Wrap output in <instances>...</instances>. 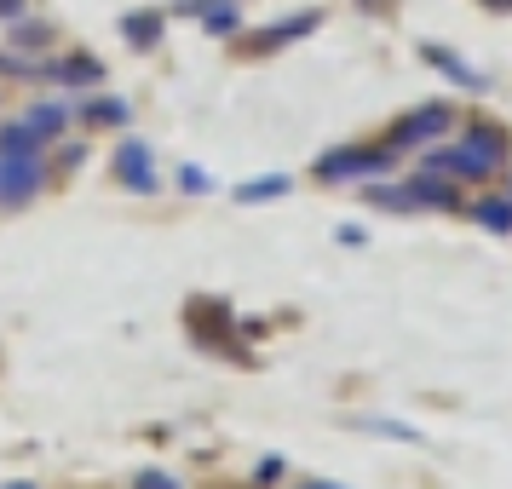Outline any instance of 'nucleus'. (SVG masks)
Wrapping results in <instances>:
<instances>
[{
    "instance_id": "f257e3e1",
    "label": "nucleus",
    "mask_w": 512,
    "mask_h": 489,
    "mask_svg": "<svg viewBox=\"0 0 512 489\" xmlns=\"http://www.w3.org/2000/svg\"><path fill=\"white\" fill-rule=\"evenodd\" d=\"M507 156H512L507 133H501L495 121H472L466 139L455 144V150H438L432 167H438V173H455V179H489L495 167H507Z\"/></svg>"
},
{
    "instance_id": "f03ea898",
    "label": "nucleus",
    "mask_w": 512,
    "mask_h": 489,
    "mask_svg": "<svg viewBox=\"0 0 512 489\" xmlns=\"http://www.w3.org/2000/svg\"><path fill=\"white\" fill-rule=\"evenodd\" d=\"M392 144H351V150H328L323 162H317V179L328 185H340V179H369L380 167H392Z\"/></svg>"
},
{
    "instance_id": "7ed1b4c3",
    "label": "nucleus",
    "mask_w": 512,
    "mask_h": 489,
    "mask_svg": "<svg viewBox=\"0 0 512 489\" xmlns=\"http://www.w3.org/2000/svg\"><path fill=\"white\" fill-rule=\"evenodd\" d=\"M449 127H455V110H449V104H426V110H409L403 121H392L386 144H392V150H409V144H432V139H443Z\"/></svg>"
},
{
    "instance_id": "20e7f679",
    "label": "nucleus",
    "mask_w": 512,
    "mask_h": 489,
    "mask_svg": "<svg viewBox=\"0 0 512 489\" xmlns=\"http://www.w3.org/2000/svg\"><path fill=\"white\" fill-rule=\"evenodd\" d=\"M41 185H47L41 156H0V208H24Z\"/></svg>"
},
{
    "instance_id": "39448f33",
    "label": "nucleus",
    "mask_w": 512,
    "mask_h": 489,
    "mask_svg": "<svg viewBox=\"0 0 512 489\" xmlns=\"http://www.w3.org/2000/svg\"><path fill=\"white\" fill-rule=\"evenodd\" d=\"M185 317H190V328H196V340H202L208 351H236L231 340H219L225 328H236V323H231V311H225L219 300H190V311H185Z\"/></svg>"
},
{
    "instance_id": "423d86ee",
    "label": "nucleus",
    "mask_w": 512,
    "mask_h": 489,
    "mask_svg": "<svg viewBox=\"0 0 512 489\" xmlns=\"http://www.w3.org/2000/svg\"><path fill=\"white\" fill-rule=\"evenodd\" d=\"M116 179L127 190H139V196H150V190H156V162H150V150H144L139 139H127L116 150Z\"/></svg>"
},
{
    "instance_id": "0eeeda50",
    "label": "nucleus",
    "mask_w": 512,
    "mask_h": 489,
    "mask_svg": "<svg viewBox=\"0 0 512 489\" xmlns=\"http://www.w3.org/2000/svg\"><path fill=\"white\" fill-rule=\"evenodd\" d=\"M403 196H409V208H461V196H455V185L443 173H415Z\"/></svg>"
},
{
    "instance_id": "6e6552de",
    "label": "nucleus",
    "mask_w": 512,
    "mask_h": 489,
    "mask_svg": "<svg viewBox=\"0 0 512 489\" xmlns=\"http://www.w3.org/2000/svg\"><path fill=\"white\" fill-rule=\"evenodd\" d=\"M311 29H317V12H305V18H294V24H277V29H265V35H254V47H248V52H277L282 41L311 35Z\"/></svg>"
},
{
    "instance_id": "1a4fd4ad",
    "label": "nucleus",
    "mask_w": 512,
    "mask_h": 489,
    "mask_svg": "<svg viewBox=\"0 0 512 489\" xmlns=\"http://www.w3.org/2000/svg\"><path fill=\"white\" fill-rule=\"evenodd\" d=\"M0 156H41V133L18 121V127H0Z\"/></svg>"
},
{
    "instance_id": "9d476101",
    "label": "nucleus",
    "mask_w": 512,
    "mask_h": 489,
    "mask_svg": "<svg viewBox=\"0 0 512 489\" xmlns=\"http://www.w3.org/2000/svg\"><path fill=\"white\" fill-rule=\"evenodd\" d=\"M472 219L484 231H512V202L507 196H489V202H472Z\"/></svg>"
},
{
    "instance_id": "9b49d317",
    "label": "nucleus",
    "mask_w": 512,
    "mask_h": 489,
    "mask_svg": "<svg viewBox=\"0 0 512 489\" xmlns=\"http://www.w3.org/2000/svg\"><path fill=\"white\" fill-rule=\"evenodd\" d=\"M121 29H127L133 47H156L162 41V18L156 12H133V18H121Z\"/></svg>"
},
{
    "instance_id": "f8f14e48",
    "label": "nucleus",
    "mask_w": 512,
    "mask_h": 489,
    "mask_svg": "<svg viewBox=\"0 0 512 489\" xmlns=\"http://www.w3.org/2000/svg\"><path fill=\"white\" fill-rule=\"evenodd\" d=\"M277 196H288V179H282V173H265V179L236 190V202H277Z\"/></svg>"
},
{
    "instance_id": "ddd939ff",
    "label": "nucleus",
    "mask_w": 512,
    "mask_h": 489,
    "mask_svg": "<svg viewBox=\"0 0 512 489\" xmlns=\"http://www.w3.org/2000/svg\"><path fill=\"white\" fill-rule=\"evenodd\" d=\"M52 75H58V81H70V87H87V81H98L104 70H98L93 58H64V64H58Z\"/></svg>"
},
{
    "instance_id": "4468645a",
    "label": "nucleus",
    "mask_w": 512,
    "mask_h": 489,
    "mask_svg": "<svg viewBox=\"0 0 512 489\" xmlns=\"http://www.w3.org/2000/svg\"><path fill=\"white\" fill-rule=\"evenodd\" d=\"M426 58H432V64H438V70L449 75V81H461V87H484L478 75L466 70V64H455V58H449V52H443V47H426Z\"/></svg>"
},
{
    "instance_id": "2eb2a0df",
    "label": "nucleus",
    "mask_w": 512,
    "mask_h": 489,
    "mask_svg": "<svg viewBox=\"0 0 512 489\" xmlns=\"http://www.w3.org/2000/svg\"><path fill=\"white\" fill-rule=\"evenodd\" d=\"M87 121H104V127H116V121H127V104H116V98H93V104H87Z\"/></svg>"
},
{
    "instance_id": "dca6fc26",
    "label": "nucleus",
    "mask_w": 512,
    "mask_h": 489,
    "mask_svg": "<svg viewBox=\"0 0 512 489\" xmlns=\"http://www.w3.org/2000/svg\"><path fill=\"white\" fill-rule=\"evenodd\" d=\"M29 127H35V133H58V127H64V104H35V110H29Z\"/></svg>"
},
{
    "instance_id": "f3484780",
    "label": "nucleus",
    "mask_w": 512,
    "mask_h": 489,
    "mask_svg": "<svg viewBox=\"0 0 512 489\" xmlns=\"http://www.w3.org/2000/svg\"><path fill=\"white\" fill-rule=\"evenodd\" d=\"M179 185H185L190 196H202V190H208V173H202V167H185V173H179Z\"/></svg>"
},
{
    "instance_id": "a211bd4d",
    "label": "nucleus",
    "mask_w": 512,
    "mask_h": 489,
    "mask_svg": "<svg viewBox=\"0 0 512 489\" xmlns=\"http://www.w3.org/2000/svg\"><path fill=\"white\" fill-rule=\"evenodd\" d=\"M139 489H179L173 478H162V472H139Z\"/></svg>"
},
{
    "instance_id": "6ab92c4d",
    "label": "nucleus",
    "mask_w": 512,
    "mask_h": 489,
    "mask_svg": "<svg viewBox=\"0 0 512 489\" xmlns=\"http://www.w3.org/2000/svg\"><path fill=\"white\" fill-rule=\"evenodd\" d=\"M0 18H6V24H18V18H24V0H0Z\"/></svg>"
},
{
    "instance_id": "aec40b11",
    "label": "nucleus",
    "mask_w": 512,
    "mask_h": 489,
    "mask_svg": "<svg viewBox=\"0 0 512 489\" xmlns=\"http://www.w3.org/2000/svg\"><path fill=\"white\" fill-rule=\"evenodd\" d=\"M300 489H334V484H300Z\"/></svg>"
},
{
    "instance_id": "412c9836",
    "label": "nucleus",
    "mask_w": 512,
    "mask_h": 489,
    "mask_svg": "<svg viewBox=\"0 0 512 489\" xmlns=\"http://www.w3.org/2000/svg\"><path fill=\"white\" fill-rule=\"evenodd\" d=\"M363 6H386V0H363Z\"/></svg>"
},
{
    "instance_id": "4be33fe9",
    "label": "nucleus",
    "mask_w": 512,
    "mask_h": 489,
    "mask_svg": "<svg viewBox=\"0 0 512 489\" xmlns=\"http://www.w3.org/2000/svg\"><path fill=\"white\" fill-rule=\"evenodd\" d=\"M12 489H35V484H12Z\"/></svg>"
}]
</instances>
